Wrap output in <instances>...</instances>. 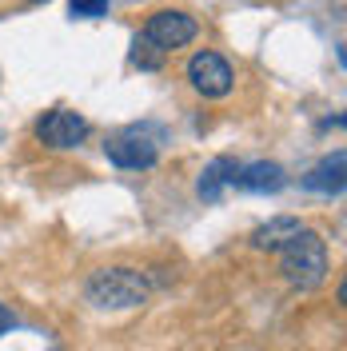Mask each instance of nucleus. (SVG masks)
Here are the masks:
<instances>
[{
	"label": "nucleus",
	"instance_id": "1",
	"mask_svg": "<svg viewBox=\"0 0 347 351\" xmlns=\"http://www.w3.org/2000/svg\"><path fill=\"white\" fill-rule=\"evenodd\" d=\"M280 271L283 280L300 291H311L327 280V243L320 232L300 228L291 240L280 247Z\"/></svg>",
	"mask_w": 347,
	"mask_h": 351
},
{
	"label": "nucleus",
	"instance_id": "2",
	"mask_svg": "<svg viewBox=\"0 0 347 351\" xmlns=\"http://www.w3.org/2000/svg\"><path fill=\"white\" fill-rule=\"evenodd\" d=\"M148 291H152L148 276L136 267H100L84 284V295L96 307H140Z\"/></svg>",
	"mask_w": 347,
	"mask_h": 351
},
{
	"label": "nucleus",
	"instance_id": "3",
	"mask_svg": "<svg viewBox=\"0 0 347 351\" xmlns=\"http://www.w3.org/2000/svg\"><path fill=\"white\" fill-rule=\"evenodd\" d=\"M195 32H200V24L188 16V12H176V8H164V12H156L152 21L144 24V40L152 44L156 52H172V48H184V44L195 40Z\"/></svg>",
	"mask_w": 347,
	"mask_h": 351
},
{
	"label": "nucleus",
	"instance_id": "4",
	"mask_svg": "<svg viewBox=\"0 0 347 351\" xmlns=\"http://www.w3.org/2000/svg\"><path fill=\"white\" fill-rule=\"evenodd\" d=\"M188 80L200 96H208V100H219V96H228L232 92V64L219 56V52H195L192 60H188Z\"/></svg>",
	"mask_w": 347,
	"mask_h": 351
},
{
	"label": "nucleus",
	"instance_id": "5",
	"mask_svg": "<svg viewBox=\"0 0 347 351\" xmlns=\"http://www.w3.org/2000/svg\"><path fill=\"white\" fill-rule=\"evenodd\" d=\"M88 136V120L80 112H68V108H56L40 116V124H36V140H40L44 148H56V152H64V148H80Z\"/></svg>",
	"mask_w": 347,
	"mask_h": 351
},
{
	"label": "nucleus",
	"instance_id": "6",
	"mask_svg": "<svg viewBox=\"0 0 347 351\" xmlns=\"http://www.w3.org/2000/svg\"><path fill=\"white\" fill-rule=\"evenodd\" d=\"M104 156H108L116 168H152L156 160H160V148H156V140L148 132L128 128L104 144Z\"/></svg>",
	"mask_w": 347,
	"mask_h": 351
},
{
	"label": "nucleus",
	"instance_id": "7",
	"mask_svg": "<svg viewBox=\"0 0 347 351\" xmlns=\"http://www.w3.org/2000/svg\"><path fill=\"white\" fill-rule=\"evenodd\" d=\"M232 184H236V188H248V192H280L283 184H287V176H283L280 164H267V160H260V164L239 168Z\"/></svg>",
	"mask_w": 347,
	"mask_h": 351
},
{
	"label": "nucleus",
	"instance_id": "8",
	"mask_svg": "<svg viewBox=\"0 0 347 351\" xmlns=\"http://www.w3.org/2000/svg\"><path fill=\"white\" fill-rule=\"evenodd\" d=\"M344 164H347L344 152L320 160V164L304 176V188H311V192H327V196H331V192H344Z\"/></svg>",
	"mask_w": 347,
	"mask_h": 351
},
{
	"label": "nucleus",
	"instance_id": "9",
	"mask_svg": "<svg viewBox=\"0 0 347 351\" xmlns=\"http://www.w3.org/2000/svg\"><path fill=\"white\" fill-rule=\"evenodd\" d=\"M300 228H304V223H300L296 216H276L272 223H263V228L252 232V247H260V252H280Z\"/></svg>",
	"mask_w": 347,
	"mask_h": 351
},
{
	"label": "nucleus",
	"instance_id": "10",
	"mask_svg": "<svg viewBox=\"0 0 347 351\" xmlns=\"http://www.w3.org/2000/svg\"><path fill=\"white\" fill-rule=\"evenodd\" d=\"M236 172H239V164L232 160V156H216V160L204 168V176H200V196L204 199H219L224 184H232Z\"/></svg>",
	"mask_w": 347,
	"mask_h": 351
},
{
	"label": "nucleus",
	"instance_id": "11",
	"mask_svg": "<svg viewBox=\"0 0 347 351\" xmlns=\"http://www.w3.org/2000/svg\"><path fill=\"white\" fill-rule=\"evenodd\" d=\"M132 64L144 68V72H156V68L164 64V52H156L144 36H136V44H132Z\"/></svg>",
	"mask_w": 347,
	"mask_h": 351
},
{
	"label": "nucleus",
	"instance_id": "12",
	"mask_svg": "<svg viewBox=\"0 0 347 351\" xmlns=\"http://www.w3.org/2000/svg\"><path fill=\"white\" fill-rule=\"evenodd\" d=\"M68 12L76 21H96V16L108 12V0H68Z\"/></svg>",
	"mask_w": 347,
	"mask_h": 351
},
{
	"label": "nucleus",
	"instance_id": "13",
	"mask_svg": "<svg viewBox=\"0 0 347 351\" xmlns=\"http://www.w3.org/2000/svg\"><path fill=\"white\" fill-rule=\"evenodd\" d=\"M12 324H16V319H12V311H8V307L0 304V335H4V331L12 328Z\"/></svg>",
	"mask_w": 347,
	"mask_h": 351
},
{
	"label": "nucleus",
	"instance_id": "14",
	"mask_svg": "<svg viewBox=\"0 0 347 351\" xmlns=\"http://www.w3.org/2000/svg\"><path fill=\"white\" fill-rule=\"evenodd\" d=\"M28 4H40V0H28Z\"/></svg>",
	"mask_w": 347,
	"mask_h": 351
}]
</instances>
